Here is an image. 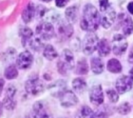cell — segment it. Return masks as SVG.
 Returning <instances> with one entry per match:
<instances>
[{"mask_svg":"<svg viewBox=\"0 0 133 118\" xmlns=\"http://www.w3.org/2000/svg\"><path fill=\"white\" fill-rule=\"evenodd\" d=\"M107 93V96L109 99V101L111 103H117L119 100V93L117 92V91L116 89L114 88H108L106 91Z\"/></svg>","mask_w":133,"mask_h":118,"instance_id":"30","label":"cell"},{"mask_svg":"<svg viewBox=\"0 0 133 118\" xmlns=\"http://www.w3.org/2000/svg\"><path fill=\"white\" fill-rule=\"evenodd\" d=\"M37 37L42 40H50L55 35V29L51 23L42 22L37 26L35 31Z\"/></svg>","mask_w":133,"mask_h":118,"instance_id":"7","label":"cell"},{"mask_svg":"<svg viewBox=\"0 0 133 118\" xmlns=\"http://www.w3.org/2000/svg\"><path fill=\"white\" fill-rule=\"evenodd\" d=\"M16 93H17V89L15 86L13 85H9L6 89V94L3 99V106L6 109L9 110H12L15 108L17 105V102L14 100Z\"/></svg>","mask_w":133,"mask_h":118,"instance_id":"14","label":"cell"},{"mask_svg":"<svg viewBox=\"0 0 133 118\" xmlns=\"http://www.w3.org/2000/svg\"><path fill=\"white\" fill-rule=\"evenodd\" d=\"M128 62L130 64L133 65V46L131 48V50L128 54Z\"/></svg>","mask_w":133,"mask_h":118,"instance_id":"35","label":"cell"},{"mask_svg":"<svg viewBox=\"0 0 133 118\" xmlns=\"http://www.w3.org/2000/svg\"><path fill=\"white\" fill-rule=\"evenodd\" d=\"M32 118H53L52 111L43 101H37L32 106Z\"/></svg>","mask_w":133,"mask_h":118,"instance_id":"5","label":"cell"},{"mask_svg":"<svg viewBox=\"0 0 133 118\" xmlns=\"http://www.w3.org/2000/svg\"><path fill=\"white\" fill-rule=\"evenodd\" d=\"M97 113H96V116L97 118H108V114L107 112L106 111V109L104 108L101 109H98Z\"/></svg>","mask_w":133,"mask_h":118,"instance_id":"33","label":"cell"},{"mask_svg":"<svg viewBox=\"0 0 133 118\" xmlns=\"http://www.w3.org/2000/svg\"><path fill=\"white\" fill-rule=\"evenodd\" d=\"M91 70L95 74H100L104 71V63L99 57H92L90 60Z\"/></svg>","mask_w":133,"mask_h":118,"instance_id":"20","label":"cell"},{"mask_svg":"<svg viewBox=\"0 0 133 118\" xmlns=\"http://www.w3.org/2000/svg\"><path fill=\"white\" fill-rule=\"evenodd\" d=\"M127 9H128V11L133 15V2H130L128 6H127Z\"/></svg>","mask_w":133,"mask_h":118,"instance_id":"36","label":"cell"},{"mask_svg":"<svg viewBox=\"0 0 133 118\" xmlns=\"http://www.w3.org/2000/svg\"><path fill=\"white\" fill-rule=\"evenodd\" d=\"M107 69L112 74H119L122 71V65L117 59L112 58L107 62Z\"/></svg>","mask_w":133,"mask_h":118,"instance_id":"24","label":"cell"},{"mask_svg":"<svg viewBox=\"0 0 133 118\" xmlns=\"http://www.w3.org/2000/svg\"><path fill=\"white\" fill-rule=\"evenodd\" d=\"M128 42L124 37L121 34H116L112 40V49L115 55H122L127 50Z\"/></svg>","mask_w":133,"mask_h":118,"instance_id":"8","label":"cell"},{"mask_svg":"<svg viewBox=\"0 0 133 118\" xmlns=\"http://www.w3.org/2000/svg\"><path fill=\"white\" fill-rule=\"evenodd\" d=\"M59 102L62 107L70 108L76 106L79 100L75 92L71 90H66L59 98Z\"/></svg>","mask_w":133,"mask_h":118,"instance_id":"10","label":"cell"},{"mask_svg":"<svg viewBox=\"0 0 133 118\" xmlns=\"http://www.w3.org/2000/svg\"><path fill=\"white\" fill-rule=\"evenodd\" d=\"M43 55L48 60L52 61L54 60L56 58L58 57V53L55 48L51 45H47L44 47L43 49Z\"/></svg>","mask_w":133,"mask_h":118,"instance_id":"26","label":"cell"},{"mask_svg":"<svg viewBox=\"0 0 133 118\" xmlns=\"http://www.w3.org/2000/svg\"><path fill=\"white\" fill-rule=\"evenodd\" d=\"M110 7H111V5L109 2V0H99V9L101 13L104 12Z\"/></svg>","mask_w":133,"mask_h":118,"instance_id":"32","label":"cell"},{"mask_svg":"<svg viewBox=\"0 0 133 118\" xmlns=\"http://www.w3.org/2000/svg\"><path fill=\"white\" fill-rule=\"evenodd\" d=\"M101 24V17L97 9L92 4H86L83 9V15L81 20V28L84 31L93 32L96 31Z\"/></svg>","mask_w":133,"mask_h":118,"instance_id":"1","label":"cell"},{"mask_svg":"<svg viewBox=\"0 0 133 118\" xmlns=\"http://www.w3.org/2000/svg\"><path fill=\"white\" fill-rule=\"evenodd\" d=\"M45 88L44 82L38 77L29 78L25 83V90L31 95H38Z\"/></svg>","mask_w":133,"mask_h":118,"instance_id":"6","label":"cell"},{"mask_svg":"<svg viewBox=\"0 0 133 118\" xmlns=\"http://www.w3.org/2000/svg\"><path fill=\"white\" fill-rule=\"evenodd\" d=\"M97 49H98V54L101 57H105V56L108 55L111 51L110 45L109 41L105 38L99 40Z\"/></svg>","mask_w":133,"mask_h":118,"instance_id":"23","label":"cell"},{"mask_svg":"<svg viewBox=\"0 0 133 118\" xmlns=\"http://www.w3.org/2000/svg\"><path fill=\"white\" fill-rule=\"evenodd\" d=\"M4 76L8 80L15 79L18 76V71L14 65H10L8 66L4 71Z\"/></svg>","mask_w":133,"mask_h":118,"instance_id":"28","label":"cell"},{"mask_svg":"<svg viewBox=\"0 0 133 118\" xmlns=\"http://www.w3.org/2000/svg\"><path fill=\"white\" fill-rule=\"evenodd\" d=\"M58 72L62 75H66L75 67V57L72 52L69 49H64L59 57L56 64Z\"/></svg>","mask_w":133,"mask_h":118,"instance_id":"2","label":"cell"},{"mask_svg":"<svg viewBox=\"0 0 133 118\" xmlns=\"http://www.w3.org/2000/svg\"><path fill=\"white\" fill-rule=\"evenodd\" d=\"M70 0H56V5L59 8L64 7L66 4L68 3Z\"/></svg>","mask_w":133,"mask_h":118,"instance_id":"34","label":"cell"},{"mask_svg":"<svg viewBox=\"0 0 133 118\" xmlns=\"http://www.w3.org/2000/svg\"><path fill=\"white\" fill-rule=\"evenodd\" d=\"M24 45V47L29 48V49H32L34 51L38 52L40 51L42 48H43V43L42 42V39H40L38 37H32L31 38H30L28 41H27L26 42L22 44Z\"/></svg>","mask_w":133,"mask_h":118,"instance_id":"19","label":"cell"},{"mask_svg":"<svg viewBox=\"0 0 133 118\" xmlns=\"http://www.w3.org/2000/svg\"><path fill=\"white\" fill-rule=\"evenodd\" d=\"M35 15V7L32 3H29L22 13V19L25 24L31 21Z\"/></svg>","mask_w":133,"mask_h":118,"instance_id":"22","label":"cell"},{"mask_svg":"<svg viewBox=\"0 0 133 118\" xmlns=\"http://www.w3.org/2000/svg\"><path fill=\"white\" fill-rule=\"evenodd\" d=\"M41 1H42V2H45V3H49V2L52 1V0H41Z\"/></svg>","mask_w":133,"mask_h":118,"instance_id":"40","label":"cell"},{"mask_svg":"<svg viewBox=\"0 0 133 118\" xmlns=\"http://www.w3.org/2000/svg\"><path fill=\"white\" fill-rule=\"evenodd\" d=\"M33 55L29 51L22 52L18 55L16 60L17 67L21 70H27L31 67L33 64Z\"/></svg>","mask_w":133,"mask_h":118,"instance_id":"15","label":"cell"},{"mask_svg":"<svg viewBox=\"0 0 133 118\" xmlns=\"http://www.w3.org/2000/svg\"><path fill=\"white\" fill-rule=\"evenodd\" d=\"M75 118H96V116L91 107L83 106L78 110Z\"/></svg>","mask_w":133,"mask_h":118,"instance_id":"25","label":"cell"},{"mask_svg":"<svg viewBox=\"0 0 133 118\" xmlns=\"http://www.w3.org/2000/svg\"><path fill=\"white\" fill-rule=\"evenodd\" d=\"M132 106L130 102H121L117 108V111L119 114L125 116L131 113Z\"/></svg>","mask_w":133,"mask_h":118,"instance_id":"29","label":"cell"},{"mask_svg":"<svg viewBox=\"0 0 133 118\" xmlns=\"http://www.w3.org/2000/svg\"><path fill=\"white\" fill-rule=\"evenodd\" d=\"M72 88L75 93L82 95L87 89V83L84 78L78 77L72 81Z\"/></svg>","mask_w":133,"mask_h":118,"instance_id":"18","label":"cell"},{"mask_svg":"<svg viewBox=\"0 0 133 118\" xmlns=\"http://www.w3.org/2000/svg\"><path fill=\"white\" fill-rule=\"evenodd\" d=\"M90 102L95 106H100L104 102V93L100 85L92 86L89 92Z\"/></svg>","mask_w":133,"mask_h":118,"instance_id":"12","label":"cell"},{"mask_svg":"<svg viewBox=\"0 0 133 118\" xmlns=\"http://www.w3.org/2000/svg\"><path fill=\"white\" fill-rule=\"evenodd\" d=\"M21 34L22 37V43H24L33 37V31L31 28L28 27H24L21 30Z\"/></svg>","mask_w":133,"mask_h":118,"instance_id":"31","label":"cell"},{"mask_svg":"<svg viewBox=\"0 0 133 118\" xmlns=\"http://www.w3.org/2000/svg\"><path fill=\"white\" fill-rule=\"evenodd\" d=\"M4 85H5V81L3 79L0 78V95H1L3 91V88H4Z\"/></svg>","mask_w":133,"mask_h":118,"instance_id":"37","label":"cell"},{"mask_svg":"<svg viewBox=\"0 0 133 118\" xmlns=\"http://www.w3.org/2000/svg\"><path fill=\"white\" fill-rule=\"evenodd\" d=\"M116 16V12L112 7H110L107 10L103 12V17L101 19L102 26L106 29L110 28L114 23Z\"/></svg>","mask_w":133,"mask_h":118,"instance_id":"17","label":"cell"},{"mask_svg":"<svg viewBox=\"0 0 133 118\" xmlns=\"http://www.w3.org/2000/svg\"><path fill=\"white\" fill-rule=\"evenodd\" d=\"M89 71V64L85 58H82L80 60L78 61L77 65H76V70H75V73L77 74L84 75V74H88Z\"/></svg>","mask_w":133,"mask_h":118,"instance_id":"27","label":"cell"},{"mask_svg":"<svg viewBox=\"0 0 133 118\" xmlns=\"http://www.w3.org/2000/svg\"><path fill=\"white\" fill-rule=\"evenodd\" d=\"M56 33L59 38L65 41L69 39L72 36L74 33V28L71 23H69L68 20H60L59 21L56 27Z\"/></svg>","mask_w":133,"mask_h":118,"instance_id":"9","label":"cell"},{"mask_svg":"<svg viewBox=\"0 0 133 118\" xmlns=\"http://www.w3.org/2000/svg\"><path fill=\"white\" fill-rule=\"evenodd\" d=\"M66 90H68L66 89V84L65 81L61 80V79L55 81L49 87V91L50 94L56 98H59L60 95Z\"/></svg>","mask_w":133,"mask_h":118,"instance_id":"16","label":"cell"},{"mask_svg":"<svg viewBox=\"0 0 133 118\" xmlns=\"http://www.w3.org/2000/svg\"><path fill=\"white\" fill-rule=\"evenodd\" d=\"M133 81L131 78L126 75H122L119 77L115 83V88L119 93V95H124L132 89Z\"/></svg>","mask_w":133,"mask_h":118,"instance_id":"11","label":"cell"},{"mask_svg":"<svg viewBox=\"0 0 133 118\" xmlns=\"http://www.w3.org/2000/svg\"><path fill=\"white\" fill-rule=\"evenodd\" d=\"M63 118H65V117H63Z\"/></svg>","mask_w":133,"mask_h":118,"instance_id":"41","label":"cell"},{"mask_svg":"<svg viewBox=\"0 0 133 118\" xmlns=\"http://www.w3.org/2000/svg\"><path fill=\"white\" fill-rule=\"evenodd\" d=\"M99 38L94 32H89L82 41V51L87 55H92L96 50L99 44Z\"/></svg>","mask_w":133,"mask_h":118,"instance_id":"4","label":"cell"},{"mask_svg":"<svg viewBox=\"0 0 133 118\" xmlns=\"http://www.w3.org/2000/svg\"><path fill=\"white\" fill-rule=\"evenodd\" d=\"M35 17L42 21V22H49L53 23L59 20V14L53 10H49L43 6H38L35 8Z\"/></svg>","mask_w":133,"mask_h":118,"instance_id":"3","label":"cell"},{"mask_svg":"<svg viewBox=\"0 0 133 118\" xmlns=\"http://www.w3.org/2000/svg\"><path fill=\"white\" fill-rule=\"evenodd\" d=\"M3 104L0 102V116H1V115L3 113Z\"/></svg>","mask_w":133,"mask_h":118,"instance_id":"39","label":"cell"},{"mask_svg":"<svg viewBox=\"0 0 133 118\" xmlns=\"http://www.w3.org/2000/svg\"><path fill=\"white\" fill-rule=\"evenodd\" d=\"M129 77L131 78V80L133 81V67L129 71Z\"/></svg>","mask_w":133,"mask_h":118,"instance_id":"38","label":"cell"},{"mask_svg":"<svg viewBox=\"0 0 133 118\" xmlns=\"http://www.w3.org/2000/svg\"><path fill=\"white\" fill-rule=\"evenodd\" d=\"M79 15V10L77 6H71L65 11L66 19L69 23H75L78 20Z\"/></svg>","mask_w":133,"mask_h":118,"instance_id":"21","label":"cell"},{"mask_svg":"<svg viewBox=\"0 0 133 118\" xmlns=\"http://www.w3.org/2000/svg\"><path fill=\"white\" fill-rule=\"evenodd\" d=\"M117 23L121 27L124 36L130 35L133 31V21L130 16L124 13H121L117 17Z\"/></svg>","mask_w":133,"mask_h":118,"instance_id":"13","label":"cell"}]
</instances>
